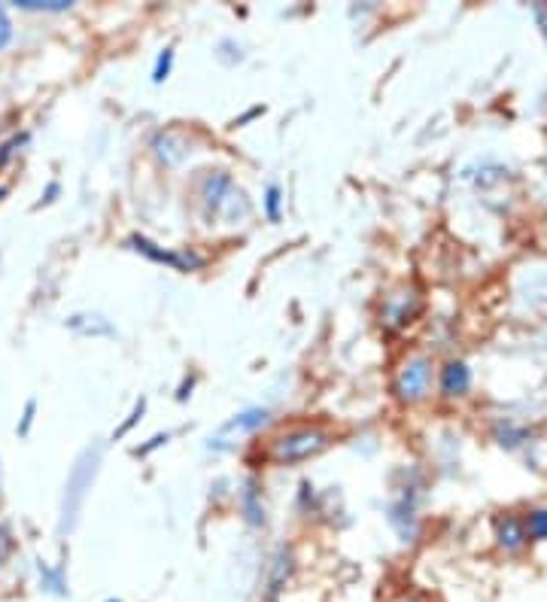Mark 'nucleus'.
Masks as SVG:
<instances>
[{
  "instance_id": "nucleus-1",
  "label": "nucleus",
  "mask_w": 547,
  "mask_h": 602,
  "mask_svg": "<svg viewBox=\"0 0 547 602\" xmlns=\"http://www.w3.org/2000/svg\"><path fill=\"white\" fill-rule=\"evenodd\" d=\"M201 204L204 213L216 222L234 225L250 216L253 204L247 198V192L231 180V174L225 171H210L201 183Z\"/></svg>"
},
{
  "instance_id": "nucleus-2",
  "label": "nucleus",
  "mask_w": 547,
  "mask_h": 602,
  "mask_svg": "<svg viewBox=\"0 0 547 602\" xmlns=\"http://www.w3.org/2000/svg\"><path fill=\"white\" fill-rule=\"evenodd\" d=\"M329 447V432L320 426H295L280 432L271 441V460L280 466H292V463H304L310 457H320L323 450Z\"/></svg>"
},
{
  "instance_id": "nucleus-3",
  "label": "nucleus",
  "mask_w": 547,
  "mask_h": 602,
  "mask_svg": "<svg viewBox=\"0 0 547 602\" xmlns=\"http://www.w3.org/2000/svg\"><path fill=\"white\" fill-rule=\"evenodd\" d=\"M429 387H432V359L408 356L396 371V381H393L396 396L402 402H420L429 396Z\"/></svg>"
},
{
  "instance_id": "nucleus-4",
  "label": "nucleus",
  "mask_w": 547,
  "mask_h": 602,
  "mask_svg": "<svg viewBox=\"0 0 547 602\" xmlns=\"http://www.w3.org/2000/svg\"><path fill=\"white\" fill-rule=\"evenodd\" d=\"M98 463H101V450H86V457L76 463V469L70 472L67 496H64V523H67V517L73 520L76 511H80V505L86 499V490L92 487V478L98 472Z\"/></svg>"
},
{
  "instance_id": "nucleus-5",
  "label": "nucleus",
  "mask_w": 547,
  "mask_h": 602,
  "mask_svg": "<svg viewBox=\"0 0 547 602\" xmlns=\"http://www.w3.org/2000/svg\"><path fill=\"white\" fill-rule=\"evenodd\" d=\"M131 247H134L137 253L149 256L152 262H165V265H171V268H177V271H192V268H201V265H204V259L195 256V253L162 250L159 244H152V241H146V238H131Z\"/></svg>"
},
{
  "instance_id": "nucleus-6",
  "label": "nucleus",
  "mask_w": 547,
  "mask_h": 602,
  "mask_svg": "<svg viewBox=\"0 0 547 602\" xmlns=\"http://www.w3.org/2000/svg\"><path fill=\"white\" fill-rule=\"evenodd\" d=\"M468 387H472V371H468V365L462 359H453L441 368V393L444 396H465Z\"/></svg>"
},
{
  "instance_id": "nucleus-7",
  "label": "nucleus",
  "mask_w": 547,
  "mask_h": 602,
  "mask_svg": "<svg viewBox=\"0 0 547 602\" xmlns=\"http://www.w3.org/2000/svg\"><path fill=\"white\" fill-rule=\"evenodd\" d=\"M496 539L505 551H520L526 545V526L514 514H505L496 520Z\"/></svg>"
},
{
  "instance_id": "nucleus-8",
  "label": "nucleus",
  "mask_w": 547,
  "mask_h": 602,
  "mask_svg": "<svg viewBox=\"0 0 547 602\" xmlns=\"http://www.w3.org/2000/svg\"><path fill=\"white\" fill-rule=\"evenodd\" d=\"M408 301H417L414 292H399V295H389V301L383 305V323L386 326H402L411 323V317L417 314V308H408Z\"/></svg>"
},
{
  "instance_id": "nucleus-9",
  "label": "nucleus",
  "mask_w": 547,
  "mask_h": 602,
  "mask_svg": "<svg viewBox=\"0 0 547 602\" xmlns=\"http://www.w3.org/2000/svg\"><path fill=\"white\" fill-rule=\"evenodd\" d=\"M183 134H177V131H162V134H155V140H152V149H155V156H159L165 165H180L192 149H186V146H177V140H180Z\"/></svg>"
},
{
  "instance_id": "nucleus-10",
  "label": "nucleus",
  "mask_w": 547,
  "mask_h": 602,
  "mask_svg": "<svg viewBox=\"0 0 547 602\" xmlns=\"http://www.w3.org/2000/svg\"><path fill=\"white\" fill-rule=\"evenodd\" d=\"M241 508H244V517H247L250 523H265V505H262L259 490H256L253 481H250V484L244 487V493H241Z\"/></svg>"
},
{
  "instance_id": "nucleus-11",
  "label": "nucleus",
  "mask_w": 547,
  "mask_h": 602,
  "mask_svg": "<svg viewBox=\"0 0 547 602\" xmlns=\"http://www.w3.org/2000/svg\"><path fill=\"white\" fill-rule=\"evenodd\" d=\"M265 420H268V411H244V414H234V420L225 423V432H231V429L250 432V429H259Z\"/></svg>"
},
{
  "instance_id": "nucleus-12",
  "label": "nucleus",
  "mask_w": 547,
  "mask_h": 602,
  "mask_svg": "<svg viewBox=\"0 0 547 602\" xmlns=\"http://www.w3.org/2000/svg\"><path fill=\"white\" fill-rule=\"evenodd\" d=\"M523 526H526V539L544 542V539H547V508L529 511V517L523 520Z\"/></svg>"
},
{
  "instance_id": "nucleus-13",
  "label": "nucleus",
  "mask_w": 547,
  "mask_h": 602,
  "mask_svg": "<svg viewBox=\"0 0 547 602\" xmlns=\"http://www.w3.org/2000/svg\"><path fill=\"white\" fill-rule=\"evenodd\" d=\"M19 10H43V13H61L70 10V0H19Z\"/></svg>"
},
{
  "instance_id": "nucleus-14",
  "label": "nucleus",
  "mask_w": 547,
  "mask_h": 602,
  "mask_svg": "<svg viewBox=\"0 0 547 602\" xmlns=\"http://www.w3.org/2000/svg\"><path fill=\"white\" fill-rule=\"evenodd\" d=\"M171 61H174V52H171V49H165V52L159 55V64H155V73H152V80H155V83H162V80H168V70H171Z\"/></svg>"
},
{
  "instance_id": "nucleus-15",
  "label": "nucleus",
  "mask_w": 547,
  "mask_h": 602,
  "mask_svg": "<svg viewBox=\"0 0 547 602\" xmlns=\"http://www.w3.org/2000/svg\"><path fill=\"white\" fill-rule=\"evenodd\" d=\"M10 40H13V22H10L7 10L0 7V49H4V46H7Z\"/></svg>"
},
{
  "instance_id": "nucleus-16",
  "label": "nucleus",
  "mask_w": 547,
  "mask_h": 602,
  "mask_svg": "<svg viewBox=\"0 0 547 602\" xmlns=\"http://www.w3.org/2000/svg\"><path fill=\"white\" fill-rule=\"evenodd\" d=\"M265 204H268V216L277 219V216H280V186H268V198H265Z\"/></svg>"
},
{
  "instance_id": "nucleus-17",
  "label": "nucleus",
  "mask_w": 547,
  "mask_h": 602,
  "mask_svg": "<svg viewBox=\"0 0 547 602\" xmlns=\"http://www.w3.org/2000/svg\"><path fill=\"white\" fill-rule=\"evenodd\" d=\"M10 548H13V542H10V530H7V526H0V563L7 560Z\"/></svg>"
},
{
  "instance_id": "nucleus-18",
  "label": "nucleus",
  "mask_w": 547,
  "mask_h": 602,
  "mask_svg": "<svg viewBox=\"0 0 547 602\" xmlns=\"http://www.w3.org/2000/svg\"><path fill=\"white\" fill-rule=\"evenodd\" d=\"M396 602H420V599H414V596H399Z\"/></svg>"
}]
</instances>
